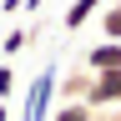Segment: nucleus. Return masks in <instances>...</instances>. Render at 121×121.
<instances>
[{
	"label": "nucleus",
	"instance_id": "nucleus-1",
	"mask_svg": "<svg viewBox=\"0 0 121 121\" xmlns=\"http://www.w3.org/2000/svg\"><path fill=\"white\" fill-rule=\"evenodd\" d=\"M56 81H60V71H56V66H40V71H35V81L25 86V101H20V121H51Z\"/></svg>",
	"mask_w": 121,
	"mask_h": 121
},
{
	"label": "nucleus",
	"instance_id": "nucleus-2",
	"mask_svg": "<svg viewBox=\"0 0 121 121\" xmlns=\"http://www.w3.org/2000/svg\"><path fill=\"white\" fill-rule=\"evenodd\" d=\"M86 106H91V111H111V106H121V71H106V76H91V91H86Z\"/></svg>",
	"mask_w": 121,
	"mask_h": 121
},
{
	"label": "nucleus",
	"instance_id": "nucleus-3",
	"mask_svg": "<svg viewBox=\"0 0 121 121\" xmlns=\"http://www.w3.org/2000/svg\"><path fill=\"white\" fill-rule=\"evenodd\" d=\"M81 66H86L91 76H106V71H121V45H116V40H101V45H91Z\"/></svg>",
	"mask_w": 121,
	"mask_h": 121
},
{
	"label": "nucleus",
	"instance_id": "nucleus-4",
	"mask_svg": "<svg viewBox=\"0 0 121 121\" xmlns=\"http://www.w3.org/2000/svg\"><path fill=\"white\" fill-rule=\"evenodd\" d=\"M106 0H71V10H66V30H81L91 15H101Z\"/></svg>",
	"mask_w": 121,
	"mask_h": 121
},
{
	"label": "nucleus",
	"instance_id": "nucleus-5",
	"mask_svg": "<svg viewBox=\"0 0 121 121\" xmlns=\"http://www.w3.org/2000/svg\"><path fill=\"white\" fill-rule=\"evenodd\" d=\"M101 35L121 45V0H111V5H101Z\"/></svg>",
	"mask_w": 121,
	"mask_h": 121
},
{
	"label": "nucleus",
	"instance_id": "nucleus-6",
	"mask_svg": "<svg viewBox=\"0 0 121 121\" xmlns=\"http://www.w3.org/2000/svg\"><path fill=\"white\" fill-rule=\"evenodd\" d=\"M51 121H91V106L86 101H56Z\"/></svg>",
	"mask_w": 121,
	"mask_h": 121
},
{
	"label": "nucleus",
	"instance_id": "nucleus-7",
	"mask_svg": "<svg viewBox=\"0 0 121 121\" xmlns=\"http://www.w3.org/2000/svg\"><path fill=\"white\" fill-rule=\"evenodd\" d=\"M30 35H35V30H10V35L0 40V60H15V56L30 45Z\"/></svg>",
	"mask_w": 121,
	"mask_h": 121
},
{
	"label": "nucleus",
	"instance_id": "nucleus-8",
	"mask_svg": "<svg viewBox=\"0 0 121 121\" xmlns=\"http://www.w3.org/2000/svg\"><path fill=\"white\" fill-rule=\"evenodd\" d=\"M10 91H15V71H10V60H0V101L10 106Z\"/></svg>",
	"mask_w": 121,
	"mask_h": 121
},
{
	"label": "nucleus",
	"instance_id": "nucleus-9",
	"mask_svg": "<svg viewBox=\"0 0 121 121\" xmlns=\"http://www.w3.org/2000/svg\"><path fill=\"white\" fill-rule=\"evenodd\" d=\"M15 10H25V0H0V15H15Z\"/></svg>",
	"mask_w": 121,
	"mask_h": 121
},
{
	"label": "nucleus",
	"instance_id": "nucleus-10",
	"mask_svg": "<svg viewBox=\"0 0 121 121\" xmlns=\"http://www.w3.org/2000/svg\"><path fill=\"white\" fill-rule=\"evenodd\" d=\"M0 121H10V106H5V101H0Z\"/></svg>",
	"mask_w": 121,
	"mask_h": 121
}]
</instances>
